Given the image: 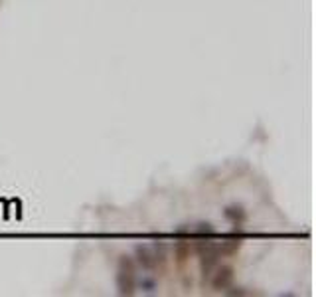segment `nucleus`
Returning a JSON list of instances; mask_svg holds the SVG:
<instances>
[{
	"mask_svg": "<svg viewBox=\"0 0 316 297\" xmlns=\"http://www.w3.org/2000/svg\"><path fill=\"white\" fill-rule=\"evenodd\" d=\"M117 289L121 295H132L136 291V267L132 258L121 256L117 264Z\"/></svg>",
	"mask_w": 316,
	"mask_h": 297,
	"instance_id": "1",
	"label": "nucleus"
},
{
	"mask_svg": "<svg viewBox=\"0 0 316 297\" xmlns=\"http://www.w3.org/2000/svg\"><path fill=\"white\" fill-rule=\"evenodd\" d=\"M136 260L144 269H156L158 262L164 264V252H158L146 246H138L136 248Z\"/></svg>",
	"mask_w": 316,
	"mask_h": 297,
	"instance_id": "2",
	"label": "nucleus"
},
{
	"mask_svg": "<svg viewBox=\"0 0 316 297\" xmlns=\"http://www.w3.org/2000/svg\"><path fill=\"white\" fill-rule=\"evenodd\" d=\"M210 275H212V279H210L212 289H216V291H225L233 283V267L231 265H221L214 273H210Z\"/></svg>",
	"mask_w": 316,
	"mask_h": 297,
	"instance_id": "3",
	"label": "nucleus"
},
{
	"mask_svg": "<svg viewBox=\"0 0 316 297\" xmlns=\"http://www.w3.org/2000/svg\"><path fill=\"white\" fill-rule=\"evenodd\" d=\"M239 248H241V238H237V236H223L221 242L218 244L220 256H225V258L235 256L239 252Z\"/></svg>",
	"mask_w": 316,
	"mask_h": 297,
	"instance_id": "4",
	"label": "nucleus"
},
{
	"mask_svg": "<svg viewBox=\"0 0 316 297\" xmlns=\"http://www.w3.org/2000/svg\"><path fill=\"white\" fill-rule=\"evenodd\" d=\"M190 252H192L190 238L180 236V240H178V242H176V246H174V256H176V262H178V265H180V267H182V265H184L190 260Z\"/></svg>",
	"mask_w": 316,
	"mask_h": 297,
	"instance_id": "5",
	"label": "nucleus"
},
{
	"mask_svg": "<svg viewBox=\"0 0 316 297\" xmlns=\"http://www.w3.org/2000/svg\"><path fill=\"white\" fill-rule=\"evenodd\" d=\"M223 214H225V218H227L229 222H233L235 226L243 224V222H245V218H247V214H245V210H243L241 206H227Z\"/></svg>",
	"mask_w": 316,
	"mask_h": 297,
	"instance_id": "6",
	"label": "nucleus"
}]
</instances>
